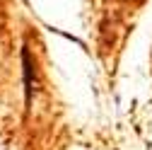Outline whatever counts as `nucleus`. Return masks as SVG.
<instances>
[{
  "mask_svg": "<svg viewBox=\"0 0 152 150\" xmlns=\"http://www.w3.org/2000/svg\"><path fill=\"white\" fill-rule=\"evenodd\" d=\"M22 63H24V92H27V104L31 99V78H34V63H31V53L24 46L22 49Z\"/></svg>",
  "mask_w": 152,
  "mask_h": 150,
  "instance_id": "obj_1",
  "label": "nucleus"
}]
</instances>
